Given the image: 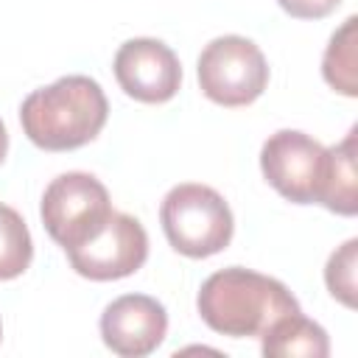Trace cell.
<instances>
[{"label":"cell","instance_id":"6da1fadb","mask_svg":"<svg viewBox=\"0 0 358 358\" xmlns=\"http://www.w3.org/2000/svg\"><path fill=\"white\" fill-rule=\"evenodd\" d=\"M109 115L101 84L90 76H64L34 90L20 106L28 140L45 151H73L98 137Z\"/></svg>","mask_w":358,"mask_h":358},{"label":"cell","instance_id":"7a4b0ae2","mask_svg":"<svg viewBox=\"0 0 358 358\" xmlns=\"http://www.w3.org/2000/svg\"><path fill=\"white\" fill-rule=\"evenodd\" d=\"M196 308L210 330L232 338L260 336L280 316L296 313V296L274 277L229 266L201 282Z\"/></svg>","mask_w":358,"mask_h":358},{"label":"cell","instance_id":"3957f363","mask_svg":"<svg viewBox=\"0 0 358 358\" xmlns=\"http://www.w3.org/2000/svg\"><path fill=\"white\" fill-rule=\"evenodd\" d=\"M168 243L185 257H210L229 246L235 218L224 196L207 185H176L159 207Z\"/></svg>","mask_w":358,"mask_h":358},{"label":"cell","instance_id":"277c9868","mask_svg":"<svg viewBox=\"0 0 358 358\" xmlns=\"http://www.w3.org/2000/svg\"><path fill=\"white\" fill-rule=\"evenodd\" d=\"M42 224L48 235L67 252L90 241L112 215L109 190L84 171L56 176L42 196Z\"/></svg>","mask_w":358,"mask_h":358},{"label":"cell","instance_id":"5b68a950","mask_svg":"<svg viewBox=\"0 0 358 358\" xmlns=\"http://www.w3.org/2000/svg\"><path fill=\"white\" fill-rule=\"evenodd\" d=\"M268 64L263 50L238 34L213 39L199 56V87L221 106H246L263 95Z\"/></svg>","mask_w":358,"mask_h":358},{"label":"cell","instance_id":"8992f818","mask_svg":"<svg viewBox=\"0 0 358 358\" xmlns=\"http://www.w3.org/2000/svg\"><path fill=\"white\" fill-rule=\"evenodd\" d=\"M327 148L296 129L274 131L260 148L266 182L294 204H313L322 193Z\"/></svg>","mask_w":358,"mask_h":358},{"label":"cell","instance_id":"52a82bcc","mask_svg":"<svg viewBox=\"0 0 358 358\" xmlns=\"http://www.w3.org/2000/svg\"><path fill=\"white\" fill-rule=\"evenodd\" d=\"M70 266L87 280H120L134 274L148 257V235L134 215L115 213L81 246L67 249Z\"/></svg>","mask_w":358,"mask_h":358},{"label":"cell","instance_id":"ba28073f","mask_svg":"<svg viewBox=\"0 0 358 358\" xmlns=\"http://www.w3.org/2000/svg\"><path fill=\"white\" fill-rule=\"evenodd\" d=\"M115 78L120 90L143 103H165L179 92L182 64L159 39H129L115 53Z\"/></svg>","mask_w":358,"mask_h":358},{"label":"cell","instance_id":"9c48e42d","mask_svg":"<svg viewBox=\"0 0 358 358\" xmlns=\"http://www.w3.org/2000/svg\"><path fill=\"white\" fill-rule=\"evenodd\" d=\"M168 333V313L162 302L145 294H126L109 302L101 313L103 344L123 358H143L154 352Z\"/></svg>","mask_w":358,"mask_h":358},{"label":"cell","instance_id":"30bf717a","mask_svg":"<svg viewBox=\"0 0 358 358\" xmlns=\"http://www.w3.org/2000/svg\"><path fill=\"white\" fill-rule=\"evenodd\" d=\"M260 350L266 358H327L330 338L322 324L302 316V310L280 316L260 333Z\"/></svg>","mask_w":358,"mask_h":358},{"label":"cell","instance_id":"8fae6325","mask_svg":"<svg viewBox=\"0 0 358 358\" xmlns=\"http://www.w3.org/2000/svg\"><path fill=\"white\" fill-rule=\"evenodd\" d=\"M355 137H358V129H350V134L338 145L327 148L319 204H324L330 213H338V215H355L358 213Z\"/></svg>","mask_w":358,"mask_h":358},{"label":"cell","instance_id":"7c38bea8","mask_svg":"<svg viewBox=\"0 0 358 358\" xmlns=\"http://www.w3.org/2000/svg\"><path fill=\"white\" fill-rule=\"evenodd\" d=\"M355 31H358V17H347L344 25L330 36V45H327L324 59H322L324 81L347 98L358 95V53H355L358 39H355Z\"/></svg>","mask_w":358,"mask_h":358},{"label":"cell","instance_id":"4fadbf2b","mask_svg":"<svg viewBox=\"0 0 358 358\" xmlns=\"http://www.w3.org/2000/svg\"><path fill=\"white\" fill-rule=\"evenodd\" d=\"M34 257V241L31 232L22 221V215L0 204V280H14L20 277Z\"/></svg>","mask_w":358,"mask_h":358},{"label":"cell","instance_id":"5bb4252c","mask_svg":"<svg viewBox=\"0 0 358 358\" xmlns=\"http://www.w3.org/2000/svg\"><path fill=\"white\" fill-rule=\"evenodd\" d=\"M355 274H358V241L350 238L330 255V260L324 266L327 291L347 308H355V288H358Z\"/></svg>","mask_w":358,"mask_h":358},{"label":"cell","instance_id":"9a60e30c","mask_svg":"<svg viewBox=\"0 0 358 358\" xmlns=\"http://www.w3.org/2000/svg\"><path fill=\"white\" fill-rule=\"evenodd\" d=\"M280 8L296 20H322L338 8L341 0H277Z\"/></svg>","mask_w":358,"mask_h":358},{"label":"cell","instance_id":"2e32d148","mask_svg":"<svg viewBox=\"0 0 358 358\" xmlns=\"http://www.w3.org/2000/svg\"><path fill=\"white\" fill-rule=\"evenodd\" d=\"M6 151H8V131H6V126L0 120V162L6 159Z\"/></svg>","mask_w":358,"mask_h":358},{"label":"cell","instance_id":"e0dca14e","mask_svg":"<svg viewBox=\"0 0 358 358\" xmlns=\"http://www.w3.org/2000/svg\"><path fill=\"white\" fill-rule=\"evenodd\" d=\"M0 338H3V324H0Z\"/></svg>","mask_w":358,"mask_h":358}]
</instances>
